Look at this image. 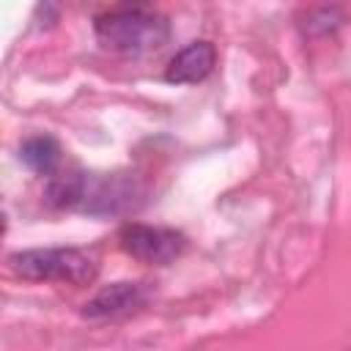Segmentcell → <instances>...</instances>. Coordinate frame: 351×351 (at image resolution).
Instances as JSON below:
<instances>
[{
	"mask_svg": "<svg viewBox=\"0 0 351 351\" xmlns=\"http://www.w3.org/2000/svg\"><path fill=\"white\" fill-rule=\"evenodd\" d=\"M170 36L167 19L148 8H115L96 19V38L104 49L140 55L159 49Z\"/></svg>",
	"mask_w": 351,
	"mask_h": 351,
	"instance_id": "1",
	"label": "cell"
},
{
	"mask_svg": "<svg viewBox=\"0 0 351 351\" xmlns=\"http://www.w3.org/2000/svg\"><path fill=\"white\" fill-rule=\"evenodd\" d=\"M8 263L25 280H63L71 285H88L99 274V261L77 247L25 250L11 255Z\"/></svg>",
	"mask_w": 351,
	"mask_h": 351,
	"instance_id": "2",
	"label": "cell"
},
{
	"mask_svg": "<svg viewBox=\"0 0 351 351\" xmlns=\"http://www.w3.org/2000/svg\"><path fill=\"white\" fill-rule=\"evenodd\" d=\"M118 239H121V247L132 258L151 263V266H165L176 261L186 247L184 233L173 228H151V225H137V222L123 225Z\"/></svg>",
	"mask_w": 351,
	"mask_h": 351,
	"instance_id": "3",
	"label": "cell"
},
{
	"mask_svg": "<svg viewBox=\"0 0 351 351\" xmlns=\"http://www.w3.org/2000/svg\"><path fill=\"white\" fill-rule=\"evenodd\" d=\"M143 186L134 176L129 173H115L104 178H88L85 176V192H82V206L90 214H121L129 211L140 203Z\"/></svg>",
	"mask_w": 351,
	"mask_h": 351,
	"instance_id": "4",
	"label": "cell"
},
{
	"mask_svg": "<svg viewBox=\"0 0 351 351\" xmlns=\"http://www.w3.org/2000/svg\"><path fill=\"white\" fill-rule=\"evenodd\" d=\"M217 63V49L211 41H192L181 52L173 55V60L165 69V80L173 85H192L211 74Z\"/></svg>",
	"mask_w": 351,
	"mask_h": 351,
	"instance_id": "5",
	"label": "cell"
},
{
	"mask_svg": "<svg viewBox=\"0 0 351 351\" xmlns=\"http://www.w3.org/2000/svg\"><path fill=\"white\" fill-rule=\"evenodd\" d=\"M143 288L137 282H115L107 285L104 291H99L90 302H85L82 315L85 318H110V315H121L129 313L134 307L143 304Z\"/></svg>",
	"mask_w": 351,
	"mask_h": 351,
	"instance_id": "6",
	"label": "cell"
},
{
	"mask_svg": "<svg viewBox=\"0 0 351 351\" xmlns=\"http://www.w3.org/2000/svg\"><path fill=\"white\" fill-rule=\"evenodd\" d=\"M19 156L30 170L49 176L60 162V145H58V140H52L47 134H38V137H30V140L22 143Z\"/></svg>",
	"mask_w": 351,
	"mask_h": 351,
	"instance_id": "7",
	"label": "cell"
}]
</instances>
